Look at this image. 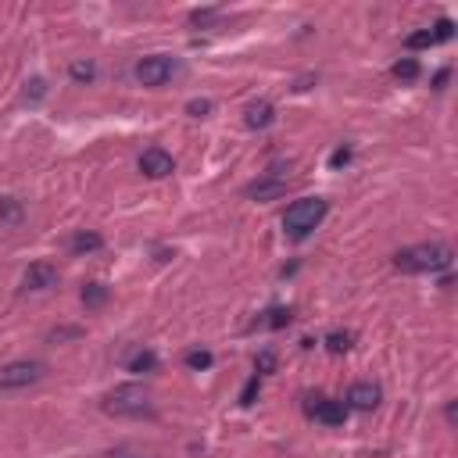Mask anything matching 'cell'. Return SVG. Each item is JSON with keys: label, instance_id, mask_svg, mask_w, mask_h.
<instances>
[{"label": "cell", "instance_id": "1", "mask_svg": "<svg viewBox=\"0 0 458 458\" xmlns=\"http://www.w3.org/2000/svg\"><path fill=\"white\" fill-rule=\"evenodd\" d=\"M451 261H454V251L447 244H415V247H405L394 254V265L408 276L444 273V269H451Z\"/></svg>", "mask_w": 458, "mask_h": 458}, {"label": "cell", "instance_id": "2", "mask_svg": "<svg viewBox=\"0 0 458 458\" xmlns=\"http://www.w3.org/2000/svg\"><path fill=\"white\" fill-rule=\"evenodd\" d=\"M326 211H329V204H326L322 197H301V201H294V204L287 208V215H283V229H287V237L304 240V237H308L312 229L326 218Z\"/></svg>", "mask_w": 458, "mask_h": 458}, {"label": "cell", "instance_id": "3", "mask_svg": "<svg viewBox=\"0 0 458 458\" xmlns=\"http://www.w3.org/2000/svg\"><path fill=\"white\" fill-rule=\"evenodd\" d=\"M133 75H136V83H143V86H165L169 79L179 75V61L172 54H150V58L136 61Z\"/></svg>", "mask_w": 458, "mask_h": 458}, {"label": "cell", "instance_id": "4", "mask_svg": "<svg viewBox=\"0 0 458 458\" xmlns=\"http://www.w3.org/2000/svg\"><path fill=\"white\" fill-rule=\"evenodd\" d=\"M104 412H111V415H143V412H150V398H147L143 387L126 384V387H115L104 398Z\"/></svg>", "mask_w": 458, "mask_h": 458}, {"label": "cell", "instance_id": "5", "mask_svg": "<svg viewBox=\"0 0 458 458\" xmlns=\"http://www.w3.org/2000/svg\"><path fill=\"white\" fill-rule=\"evenodd\" d=\"M47 376V365L44 362H11L0 369V391H22V387H32V384H40V379Z\"/></svg>", "mask_w": 458, "mask_h": 458}, {"label": "cell", "instance_id": "6", "mask_svg": "<svg viewBox=\"0 0 458 458\" xmlns=\"http://www.w3.org/2000/svg\"><path fill=\"white\" fill-rule=\"evenodd\" d=\"M140 172H143L147 179H165V176L176 172V162H172L169 150H162V147H147L143 155H140Z\"/></svg>", "mask_w": 458, "mask_h": 458}, {"label": "cell", "instance_id": "7", "mask_svg": "<svg viewBox=\"0 0 458 458\" xmlns=\"http://www.w3.org/2000/svg\"><path fill=\"white\" fill-rule=\"evenodd\" d=\"M283 194H287V179H280V176H261L244 186V197H251V201H280Z\"/></svg>", "mask_w": 458, "mask_h": 458}, {"label": "cell", "instance_id": "8", "mask_svg": "<svg viewBox=\"0 0 458 458\" xmlns=\"http://www.w3.org/2000/svg\"><path fill=\"white\" fill-rule=\"evenodd\" d=\"M51 287H58V269L54 265L51 261L29 265L25 276H22V290H51Z\"/></svg>", "mask_w": 458, "mask_h": 458}, {"label": "cell", "instance_id": "9", "mask_svg": "<svg viewBox=\"0 0 458 458\" xmlns=\"http://www.w3.org/2000/svg\"><path fill=\"white\" fill-rule=\"evenodd\" d=\"M308 415L319 419L322 426H344V423H348V405H344V401H329V398H322V401H315V405L308 408Z\"/></svg>", "mask_w": 458, "mask_h": 458}, {"label": "cell", "instance_id": "10", "mask_svg": "<svg viewBox=\"0 0 458 458\" xmlns=\"http://www.w3.org/2000/svg\"><path fill=\"white\" fill-rule=\"evenodd\" d=\"M379 398H384V391H379L376 384H355V387L348 391V408H355V412H372V408L379 405Z\"/></svg>", "mask_w": 458, "mask_h": 458}, {"label": "cell", "instance_id": "11", "mask_svg": "<svg viewBox=\"0 0 458 458\" xmlns=\"http://www.w3.org/2000/svg\"><path fill=\"white\" fill-rule=\"evenodd\" d=\"M273 122H276V107H273L269 100L247 104V111H244V126H247V129H269Z\"/></svg>", "mask_w": 458, "mask_h": 458}, {"label": "cell", "instance_id": "12", "mask_svg": "<svg viewBox=\"0 0 458 458\" xmlns=\"http://www.w3.org/2000/svg\"><path fill=\"white\" fill-rule=\"evenodd\" d=\"M100 247H104V237L86 233V229H79V233L68 240V251H72V254H93V251H100Z\"/></svg>", "mask_w": 458, "mask_h": 458}, {"label": "cell", "instance_id": "13", "mask_svg": "<svg viewBox=\"0 0 458 458\" xmlns=\"http://www.w3.org/2000/svg\"><path fill=\"white\" fill-rule=\"evenodd\" d=\"M126 369H129V372H155V369H158V355H155V351H136V355L126 362Z\"/></svg>", "mask_w": 458, "mask_h": 458}, {"label": "cell", "instance_id": "14", "mask_svg": "<svg viewBox=\"0 0 458 458\" xmlns=\"http://www.w3.org/2000/svg\"><path fill=\"white\" fill-rule=\"evenodd\" d=\"M25 218V208H22V201H15V197H0V222H22Z\"/></svg>", "mask_w": 458, "mask_h": 458}, {"label": "cell", "instance_id": "15", "mask_svg": "<svg viewBox=\"0 0 458 458\" xmlns=\"http://www.w3.org/2000/svg\"><path fill=\"white\" fill-rule=\"evenodd\" d=\"M79 297H83L86 308H100V304L107 301V287H104V283H86Z\"/></svg>", "mask_w": 458, "mask_h": 458}, {"label": "cell", "instance_id": "16", "mask_svg": "<svg viewBox=\"0 0 458 458\" xmlns=\"http://www.w3.org/2000/svg\"><path fill=\"white\" fill-rule=\"evenodd\" d=\"M68 75H72L75 83H93L97 65H93V61H72V65H68Z\"/></svg>", "mask_w": 458, "mask_h": 458}, {"label": "cell", "instance_id": "17", "mask_svg": "<svg viewBox=\"0 0 458 458\" xmlns=\"http://www.w3.org/2000/svg\"><path fill=\"white\" fill-rule=\"evenodd\" d=\"M394 79H401V83H412V79H419V61H412V58H401L394 68Z\"/></svg>", "mask_w": 458, "mask_h": 458}, {"label": "cell", "instance_id": "18", "mask_svg": "<svg viewBox=\"0 0 458 458\" xmlns=\"http://www.w3.org/2000/svg\"><path fill=\"white\" fill-rule=\"evenodd\" d=\"M261 322L269 326V329H283V326H290V308H280V304H276V308L265 312V319H261Z\"/></svg>", "mask_w": 458, "mask_h": 458}, {"label": "cell", "instance_id": "19", "mask_svg": "<svg viewBox=\"0 0 458 458\" xmlns=\"http://www.w3.org/2000/svg\"><path fill=\"white\" fill-rule=\"evenodd\" d=\"M258 391H261V376L254 372V376L247 379V384H244V391H240V405H244V408H251V405H254V398H258Z\"/></svg>", "mask_w": 458, "mask_h": 458}, {"label": "cell", "instance_id": "20", "mask_svg": "<svg viewBox=\"0 0 458 458\" xmlns=\"http://www.w3.org/2000/svg\"><path fill=\"white\" fill-rule=\"evenodd\" d=\"M326 348H329L333 355L351 351V333H329V336H326Z\"/></svg>", "mask_w": 458, "mask_h": 458}, {"label": "cell", "instance_id": "21", "mask_svg": "<svg viewBox=\"0 0 458 458\" xmlns=\"http://www.w3.org/2000/svg\"><path fill=\"white\" fill-rule=\"evenodd\" d=\"M405 47H408V51H423V47H433V36H430V29H419V32H412L408 40H405Z\"/></svg>", "mask_w": 458, "mask_h": 458}, {"label": "cell", "instance_id": "22", "mask_svg": "<svg viewBox=\"0 0 458 458\" xmlns=\"http://www.w3.org/2000/svg\"><path fill=\"white\" fill-rule=\"evenodd\" d=\"M254 372H258V376L276 372V351H261V355L254 358Z\"/></svg>", "mask_w": 458, "mask_h": 458}, {"label": "cell", "instance_id": "23", "mask_svg": "<svg viewBox=\"0 0 458 458\" xmlns=\"http://www.w3.org/2000/svg\"><path fill=\"white\" fill-rule=\"evenodd\" d=\"M430 36H433V44H447L451 36H454V22H451V18H440V22L433 25V32H430Z\"/></svg>", "mask_w": 458, "mask_h": 458}, {"label": "cell", "instance_id": "24", "mask_svg": "<svg viewBox=\"0 0 458 458\" xmlns=\"http://www.w3.org/2000/svg\"><path fill=\"white\" fill-rule=\"evenodd\" d=\"M44 93H47V83H44V79H29V83H25V100L36 104V100H44Z\"/></svg>", "mask_w": 458, "mask_h": 458}, {"label": "cell", "instance_id": "25", "mask_svg": "<svg viewBox=\"0 0 458 458\" xmlns=\"http://www.w3.org/2000/svg\"><path fill=\"white\" fill-rule=\"evenodd\" d=\"M186 365L190 369H208L211 365V351H186Z\"/></svg>", "mask_w": 458, "mask_h": 458}, {"label": "cell", "instance_id": "26", "mask_svg": "<svg viewBox=\"0 0 458 458\" xmlns=\"http://www.w3.org/2000/svg\"><path fill=\"white\" fill-rule=\"evenodd\" d=\"M348 162H351V147H336L329 155V169H344Z\"/></svg>", "mask_w": 458, "mask_h": 458}, {"label": "cell", "instance_id": "27", "mask_svg": "<svg viewBox=\"0 0 458 458\" xmlns=\"http://www.w3.org/2000/svg\"><path fill=\"white\" fill-rule=\"evenodd\" d=\"M208 111H211V100H190V104H186V115H190V119H204Z\"/></svg>", "mask_w": 458, "mask_h": 458}, {"label": "cell", "instance_id": "28", "mask_svg": "<svg viewBox=\"0 0 458 458\" xmlns=\"http://www.w3.org/2000/svg\"><path fill=\"white\" fill-rule=\"evenodd\" d=\"M451 79V68H440L437 75H433V90H444V83Z\"/></svg>", "mask_w": 458, "mask_h": 458}, {"label": "cell", "instance_id": "29", "mask_svg": "<svg viewBox=\"0 0 458 458\" xmlns=\"http://www.w3.org/2000/svg\"><path fill=\"white\" fill-rule=\"evenodd\" d=\"M65 336H83V329H54L51 340H65Z\"/></svg>", "mask_w": 458, "mask_h": 458}]
</instances>
